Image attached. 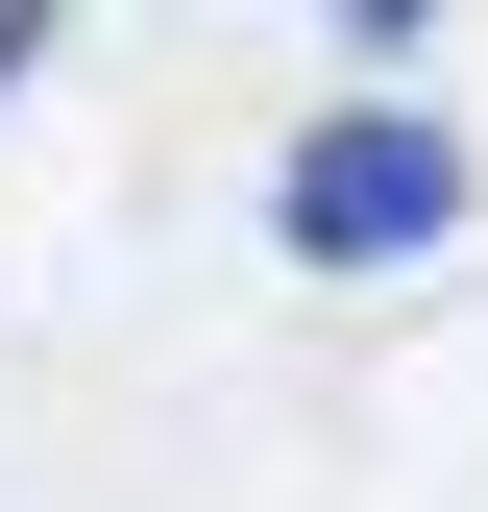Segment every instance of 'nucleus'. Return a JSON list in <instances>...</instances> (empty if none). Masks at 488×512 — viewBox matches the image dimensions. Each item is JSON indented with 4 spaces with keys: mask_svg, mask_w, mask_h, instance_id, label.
<instances>
[{
    "mask_svg": "<svg viewBox=\"0 0 488 512\" xmlns=\"http://www.w3.org/2000/svg\"><path fill=\"white\" fill-rule=\"evenodd\" d=\"M25 49H49V25H0V74H25Z\"/></svg>",
    "mask_w": 488,
    "mask_h": 512,
    "instance_id": "obj_2",
    "label": "nucleus"
},
{
    "mask_svg": "<svg viewBox=\"0 0 488 512\" xmlns=\"http://www.w3.org/2000/svg\"><path fill=\"white\" fill-rule=\"evenodd\" d=\"M440 220H464V147H440V122H391V98L318 122V147L269 171V244H293V269H391V244H440Z\"/></svg>",
    "mask_w": 488,
    "mask_h": 512,
    "instance_id": "obj_1",
    "label": "nucleus"
}]
</instances>
